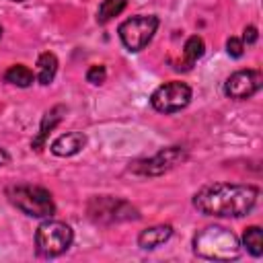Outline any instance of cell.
Masks as SVG:
<instances>
[{"instance_id": "6da1fadb", "label": "cell", "mask_w": 263, "mask_h": 263, "mask_svg": "<svg viewBox=\"0 0 263 263\" xmlns=\"http://www.w3.org/2000/svg\"><path fill=\"white\" fill-rule=\"evenodd\" d=\"M259 187L236 183H212L203 185L193 195V208L205 216L216 218H242L259 199Z\"/></svg>"}, {"instance_id": "7a4b0ae2", "label": "cell", "mask_w": 263, "mask_h": 263, "mask_svg": "<svg viewBox=\"0 0 263 263\" xmlns=\"http://www.w3.org/2000/svg\"><path fill=\"white\" fill-rule=\"evenodd\" d=\"M193 253L208 261H234L240 257L238 236L224 226H205L193 236Z\"/></svg>"}, {"instance_id": "3957f363", "label": "cell", "mask_w": 263, "mask_h": 263, "mask_svg": "<svg viewBox=\"0 0 263 263\" xmlns=\"http://www.w3.org/2000/svg\"><path fill=\"white\" fill-rule=\"evenodd\" d=\"M6 197L16 210H21L29 218H51L55 212L51 193L39 185H10L6 187Z\"/></svg>"}, {"instance_id": "277c9868", "label": "cell", "mask_w": 263, "mask_h": 263, "mask_svg": "<svg viewBox=\"0 0 263 263\" xmlns=\"http://www.w3.org/2000/svg\"><path fill=\"white\" fill-rule=\"evenodd\" d=\"M74 240V230L62 220H43L35 230V253L43 259L64 255Z\"/></svg>"}, {"instance_id": "5b68a950", "label": "cell", "mask_w": 263, "mask_h": 263, "mask_svg": "<svg viewBox=\"0 0 263 263\" xmlns=\"http://www.w3.org/2000/svg\"><path fill=\"white\" fill-rule=\"evenodd\" d=\"M86 214L95 224H117V222H134L140 218L138 208L121 197L99 195L92 197L86 205Z\"/></svg>"}, {"instance_id": "8992f818", "label": "cell", "mask_w": 263, "mask_h": 263, "mask_svg": "<svg viewBox=\"0 0 263 263\" xmlns=\"http://www.w3.org/2000/svg\"><path fill=\"white\" fill-rule=\"evenodd\" d=\"M160 21L154 14H136L127 21H123L117 29L119 39L127 51H142L154 37Z\"/></svg>"}, {"instance_id": "52a82bcc", "label": "cell", "mask_w": 263, "mask_h": 263, "mask_svg": "<svg viewBox=\"0 0 263 263\" xmlns=\"http://www.w3.org/2000/svg\"><path fill=\"white\" fill-rule=\"evenodd\" d=\"M185 158H187V150L183 146H168L148 158L134 160L129 164V171L136 175H142V177H158V175L168 173L177 164H181Z\"/></svg>"}, {"instance_id": "ba28073f", "label": "cell", "mask_w": 263, "mask_h": 263, "mask_svg": "<svg viewBox=\"0 0 263 263\" xmlns=\"http://www.w3.org/2000/svg\"><path fill=\"white\" fill-rule=\"evenodd\" d=\"M191 86L181 82V80H171V82H164L160 84L152 97H150V105L154 111L158 113H177L181 109H185L189 103H191Z\"/></svg>"}, {"instance_id": "9c48e42d", "label": "cell", "mask_w": 263, "mask_h": 263, "mask_svg": "<svg viewBox=\"0 0 263 263\" xmlns=\"http://www.w3.org/2000/svg\"><path fill=\"white\" fill-rule=\"evenodd\" d=\"M263 88V74L259 70L232 72L224 82V95L234 101H245Z\"/></svg>"}, {"instance_id": "30bf717a", "label": "cell", "mask_w": 263, "mask_h": 263, "mask_svg": "<svg viewBox=\"0 0 263 263\" xmlns=\"http://www.w3.org/2000/svg\"><path fill=\"white\" fill-rule=\"evenodd\" d=\"M84 146H86V136H84L82 132H68V134L58 136V138L51 142L49 150H51V154H55V156L68 158V156L78 154Z\"/></svg>"}, {"instance_id": "8fae6325", "label": "cell", "mask_w": 263, "mask_h": 263, "mask_svg": "<svg viewBox=\"0 0 263 263\" xmlns=\"http://www.w3.org/2000/svg\"><path fill=\"white\" fill-rule=\"evenodd\" d=\"M66 107L64 105H55V107H51L45 115H43V119H41V125H39V134L31 140V148L33 150H43V146H45V140H47V136L51 134V129L64 119V115H66Z\"/></svg>"}, {"instance_id": "7c38bea8", "label": "cell", "mask_w": 263, "mask_h": 263, "mask_svg": "<svg viewBox=\"0 0 263 263\" xmlns=\"http://www.w3.org/2000/svg\"><path fill=\"white\" fill-rule=\"evenodd\" d=\"M171 236H173V226L171 224H156V226L144 228L138 234V247L144 249V251H152V249H158L160 245H164Z\"/></svg>"}, {"instance_id": "4fadbf2b", "label": "cell", "mask_w": 263, "mask_h": 263, "mask_svg": "<svg viewBox=\"0 0 263 263\" xmlns=\"http://www.w3.org/2000/svg\"><path fill=\"white\" fill-rule=\"evenodd\" d=\"M55 72H58L55 53H51V51L39 53V58H37V80H39V84H43V86L51 84L53 78H55Z\"/></svg>"}, {"instance_id": "5bb4252c", "label": "cell", "mask_w": 263, "mask_h": 263, "mask_svg": "<svg viewBox=\"0 0 263 263\" xmlns=\"http://www.w3.org/2000/svg\"><path fill=\"white\" fill-rule=\"evenodd\" d=\"M4 80L10 82V84H14V86H18V88H27V86H31L35 82V74H33V70L29 66L14 64V66H10L4 72Z\"/></svg>"}, {"instance_id": "9a60e30c", "label": "cell", "mask_w": 263, "mask_h": 263, "mask_svg": "<svg viewBox=\"0 0 263 263\" xmlns=\"http://www.w3.org/2000/svg\"><path fill=\"white\" fill-rule=\"evenodd\" d=\"M242 247L253 255V257H261L263 255V234L259 226H249L242 232Z\"/></svg>"}, {"instance_id": "2e32d148", "label": "cell", "mask_w": 263, "mask_h": 263, "mask_svg": "<svg viewBox=\"0 0 263 263\" xmlns=\"http://www.w3.org/2000/svg\"><path fill=\"white\" fill-rule=\"evenodd\" d=\"M127 6V0H103L97 10V21L101 25L109 23L113 16H119Z\"/></svg>"}, {"instance_id": "e0dca14e", "label": "cell", "mask_w": 263, "mask_h": 263, "mask_svg": "<svg viewBox=\"0 0 263 263\" xmlns=\"http://www.w3.org/2000/svg\"><path fill=\"white\" fill-rule=\"evenodd\" d=\"M203 51H205V43H203V39H201L199 35L187 37V41H185V45H183V55H185L187 68H191V66L203 55Z\"/></svg>"}, {"instance_id": "ac0fdd59", "label": "cell", "mask_w": 263, "mask_h": 263, "mask_svg": "<svg viewBox=\"0 0 263 263\" xmlns=\"http://www.w3.org/2000/svg\"><path fill=\"white\" fill-rule=\"evenodd\" d=\"M105 78H107V68L103 64H95V66H90L86 70V80L90 84H103Z\"/></svg>"}, {"instance_id": "d6986e66", "label": "cell", "mask_w": 263, "mask_h": 263, "mask_svg": "<svg viewBox=\"0 0 263 263\" xmlns=\"http://www.w3.org/2000/svg\"><path fill=\"white\" fill-rule=\"evenodd\" d=\"M226 51L230 58H240L245 53V43L240 37H228L226 41Z\"/></svg>"}, {"instance_id": "ffe728a7", "label": "cell", "mask_w": 263, "mask_h": 263, "mask_svg": "<svg viewBox=\"0 0 263 263\" xmlns=\"http://www.w3.org/2000/svg\"><path fill=\"white\" fill-rule=\"evenodd\" d=\"M257 37H259V33H257V27L255 25H247L245 27V31H242V43H247V45H253L255 41H257Z\"/></svg>"}, {"instance_id": "44dd1931", "label": "cell", "mask_w": 263, "mask_h": 263, "mask_svg": "<svg viewBox=\"0 0 263 263\" xmlns=\"http://www.w3.org/2000/svg\"><path fill=\"white\" fill-rule=\"evenodd\" d=\"M10 162V154L4 150V148H0V166H4V164H8Z\"/></svg>"}, {"instance_id": "7402d4cb", "label": "cell", "mask_w": 263, "mask_h": 263, "mask_svg": "<svg viewBox=\"0 0 263 263\" xmlns=\"http://www.w3.org/2000/svg\"><path fill=\"white\" fill-rule=\"evenodd\" d=\"M12 2H25V0H12Z\"/></svg>"}, {"instance_id": "603a6c76", "label": "cell", "mask_w": 263, "mask_h": 263, "mask_svg": "<svg viewBox=\"0 0 263 263\" xmlns=\"http://www.w3.org/2000/svg\"><path fill=\"white\" fill-rule=\"evenodd\" d=\"M0 37H2V27H0Z\"/></svg>"}]
</instances>
